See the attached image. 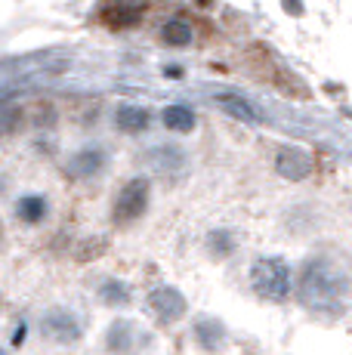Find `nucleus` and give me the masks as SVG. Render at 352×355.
I'll return each mask as SVG.
<instances>
[{"mask_svg":"<svg viewBox=\"0 0 352 355\" xmlns=\"http://www.w3.org/2000/svg\"><path fill=\"white\" fill-rule=\"evenodd\" d=\"M343 297H346V278L328 259L306 263V269L300 275V300L309 309L334 315V312L343 309Z\"/></svg>","mask_w":352,"mask_h":355,"instance_id":"1","label":"nucleus"},{"mask_svg":"<svg viewBox=\"0 0 352 355\" xmlns=\"http://www.w3.org/2000/svg\"><path fill=\"white\" fill-rule=\"evenodd\" d=\"M250 288L269 303H284L290 297V269L279 257H260L250 266Z\"/></svg>","mask_w":352,"mask_h":355,"instance_id":"2","label":"nucleus"},{"mask_svg":"<svg viewBox=\"0 0 352 355\" xmlns=\"http://www.w3.org/2000/svg\"><path fill=\"white\" fill-rule=\"evenodd\" d=\"M148 346V334L130 318H114L105 331V349L112 355H139Z\"/></svg>","mask_w":352,"mask_h":355,"instance_id":"3","label":"nucleus"},{"mask_svg":"<svg viewBox=\"0 0 352 355\" xmlns=\"http://www.w3.org/2000/svg\"><path fill=\"white\" fill-rule=\"evenodd\" d=\"M148 207V180H130L124 189L118 192L112 204V220L118 226H127V223L139 220Z\"/></svg>","mask_w":352,"mask_h":355,"instance_id":"4","label":"nucleus"},{"mask_svg":"<svg viewBox=\"0 0 352 355\" xmlns=\"http://www.w3.org/2000/svg\"><path fill=\"white\" fill-rule=\"evenodd\" d=\"M40 331H44L46 340H53V343L59 346H71L80 340V334H84V327H80L78 315L69 309H62V306H56V309H46L44 318H40Z\"/></svg>","mask_w":352,"mask_h":355,"instance_id":"5","label":"nucleus"},{"mask_svg":"<svg viewBox=\"0 0 352 355\" xmlns=\"http://www.w3.org/2000/svg\"><path fill=\"white\" fill-rule=\"evenodd\" d=\"M148 303H152L155 315H158L161 322H167V324L179 322V318L186 315V309H188L186 297H182V293L176 291V288H170V284H164V288L152 291V297H148Z\"/></svg>","mask_w":352,"mask_h":355,"instance_id":"6","label":"nucleus"},{"mask_svg":"<svg viewBox=\"0 0 352 355\" xmlns=\"http://www.w3.org/2000/svg\"><path fill=\"white\" fill-rule=\"evenodd\" d=\"M275 170H279L284 180L300 182V180H306V176L313 173V158H309L303 148L288 146V148H281L279 158H275Z\"/></svg>","mask_w":352,"mask_h":355,"instance_id":"7","label":"nucleus"},{"mask_svg":"<svg viewBox=\"0 0 352 355\" xmlns=\"http://www.w3.org/2000/svg\"><path fill=\"white\" fill-rule=\"evenodd\" d=\"M103 22L108 28H130L133 22H139V3H127V0H114V3L103 6Z\"/></svg>","mask_w":352,"mask_h":355,"instance_id":"8","label":"nucleus"},{"mask_svg":"<svg viewBox=\"0 0 352 355\" xmlns=\"http://www.w3.org/2000/svg\"><path fill=\"white\" fill-rule=\"evenodd\" d=\"M103 167H105V155L99 148H84V152H78L69 161V176H74V180H90Z\"/></svg>","mask_w":352,"mask_h":355,"instance_id":"9","label":"nucleus"},{"mask_svg":"<svg viewBox=\"0 0 352 355\" xmlns=\"http://www.w3.org/2000/svg\"><path fill=\"white\" fill-rule=\"evenodd\" d=\"M195 340L201 343V349L220 352L222 343H226V327L216 322V318L204 315V318H198V322H195Z\"/></svg>","mask_w":352,"mask_h":355,"instance_id":"10","label":"nucleus"},{"mask_svg":"<svg viewBox=\"0 0 352 355\" xmlns=\"http://www.w3.org/2000/svg\"><path fill=\"white\" fill-rule=\"evenodd\" d=\"M213 102H216V105H220L226 114H232V118L245 121V124H256V121H260V114H256V108L250 105L247 99L235 96V93H220V96H216Z\"/></svg>","mask_w":352,"mask_h":355,"instance_id":"11","label":"nucleus"},{"mask_svg":"<svg viewBox=\"0 0 352 355\" xmlns=\"http://www.w3.org/2000/svg\"><path fill=\"white\" fill-rule=\"evenodd\" d=\"M16 216L22 223H28V226H37L46 216V198L44 195H22L16 201Z\"/></svg>","mask_w":352,"mask_h":355,"instance_id":"12","label":"nucleus"},{"mask_svg":"<svg viewBox=\"0 0 352 355\" xmlns=\"http://www.w3.org/2000/svg\"><path fill=\"white\" fill-rule=\"evenodd\" d=\"M114 124L124 130V133H142L148 127V112L139 105H121L118 114H114Z\"/></svg>","mask_w":352,"mask_h":355,"instance_id":"13","label":"nucleus"},{"mask_svg":"<svg viewBox=\"0 0 352 355\" xmlns=\"http://www.w3.org/2000/svg\"><path fill=\"white\" fill-rule=\"evenodd\" d=\"M99 300H103L105 306H130V300H133V291H130V284H124V282H118V278H108V282L99 284Z\"/></svg>","mask_w":352,"mask_h":355,"instance_id":"14","label":"nucleus"},{"mask_svg":"<svg viewBox=\"0 0 352 355\" xmlns=\"http://www.w3.org/2000/svg\"><path fill=\"white\" fill-rule=\"evenodd\" d=\"M164 127L173 133H188L195 127V112L188 105H170L164 108Z\"/></svg>","mask_w":352,"mask_h":355,"instance_id":"15","label":"nucleus"},{"mask_svg":"<svg viewBox=\"0 0 352 355\" xmlns=\"http://www.w3.org/2000/svg\"><path fill=\"white\" fill-rule=\"evenodd\" d=\"M161 40L170 46H188L192 44V28H188V22L170 19V22H164V28H161Z\"/></svg>","mask_w":352,"mask_h":355,"instance_id":"16","label":"nucleus"},{"mask_svg":"<svg viewBox=\"0 0 352 355\" xmlns=\"http://www.w3.org/2000/svg\"><path fill=\"white\" fill-rule=\"evenodd\" d=\"M148 161H152V167L161 170V173H164V170H179L182 167V152L173 148V146H161L148 155Z\"/></svg>","mask_w":352,"mask_h":355,"instance_id":"17","label":"nucleus"},{"mask_svg":"<svg viewBox=\"0 0 352 355\" xmlns=\"http://www.w3.org/2000/svg\"><path fill=\"white\" fill-rule=\"evenodd\" d=\"M207 244H211V254L213 257H229L235 250L232 235H229V232H213V235L207 238Z\"/></svg>","mask_w":352,"mask_h":355,"instance_id":"18","label":"nucleus"},{"mask_svg":"<svg viewBox=\"0 0 352 355\" xmlns=\"http://www.w3.org/2000/svg\"><path fill=\"white\" fill-rule=\"evenodd\" d=\"M22 340H25V324L19 327L16 334H12V346H22Z\"/></svg>","mask_w":352,"mask_h":355,"instance_id":"19","label":"nucleus"},{"mask_svg":"<svg viewBox=\"0 0 352 355\" xmlns=\"http://www.w3.org/2000/svg\"><path fill=\"white\" fill-rule=\"evenodd\" d=\"M0 355H6V349H3V346H0Z\"/></svg>","mask_w":352,"mask_h":355,"instance_id":"20","label":"nucleus"},{"mask_svg":"<svg viewBox=\"0 0 352 355\" xmlns=\"http://www.w3.org/2000/svg\"><path fill=\"white\" fill-rule=\"evenodd\" d=\"M0 235H3V229H0Z\"/></svg>","mask_w":352,"mask_h":355,"instance_id":"21","label":"nucleus"}]
</instances>
